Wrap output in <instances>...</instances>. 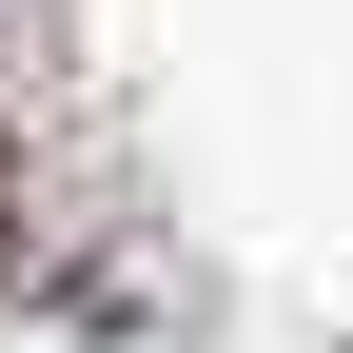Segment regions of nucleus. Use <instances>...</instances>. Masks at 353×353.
<instances>
[{
    "label": "nucleus",
    "instance_id": "nucleus-1",
    "mask_svg": "<svg viewBox=\"0 0 353 353\" xmlns=\"http://www.w3.org/2000/svg\"><path fill=\"white\" fill-rule=\"evenodd\" d=\"M20 236H39V176H20V138H0V275H20Z\"/></svg>",
    "mask_w": 353,
    "mask_h": 353
}]
</instances>
